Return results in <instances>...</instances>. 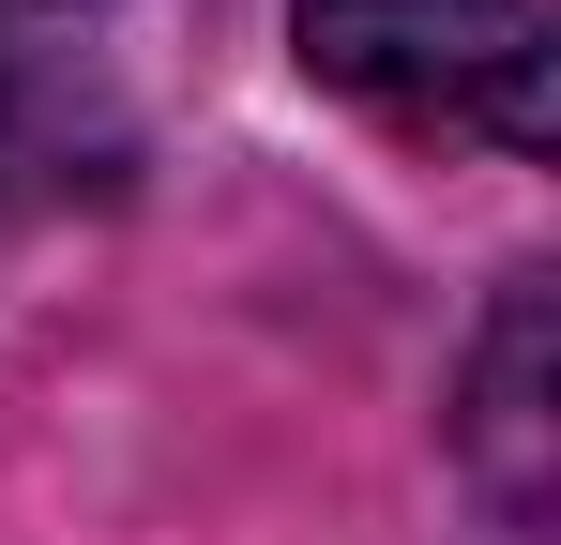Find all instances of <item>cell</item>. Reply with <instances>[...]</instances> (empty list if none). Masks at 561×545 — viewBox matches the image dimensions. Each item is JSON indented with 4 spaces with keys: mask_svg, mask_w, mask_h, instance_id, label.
I'll return each mask as SVG.
<instances>
[{
    "mask_svg": "<svg viewBox=\"0 0 561 545\" xmlns=\"http://www.w3.org/2000/svg\"><path fill=\"white\" fill-rule=\"evenodd\" d=\"M304 77L410 121V137H501L547 152V31L531 0H288Z\"/></svg>",
    "mask_w": 561,
    "mask_h": 545,
    "instance_id": "cell-1",
    "label": "cell"
},
{
    "mask_svg": "<svg viewBox=\"0 0 561 545\" xmlns=\"http://www.w3.org/2000/svg\"><path fill=\"white\" fill-rule=\"evenodd\" d=\"M456 469L485 485L501 531H547L561 500V288L516 272L470 334V379H456Z\"/></svg>",
    "mask_w": 561,
    "mask_h": 545,
    "instance_id": "cell-2",
    "label": "cell"
},
{
    "mask_svg": "<svg viewBox=\"0 0 561 545\" xmlns=\"http://www.w3.org/2000/svg\"><path fill=\"white\" fill-rule=\"evenodd\" d=\"M61 152H77V61L0 0V182H46Z\"/></svg>",
    "mask_w": 561,
    "mask_h": 545,
    "instance_id": "cell-3",
    "label": "cell"
}]
</instances>
